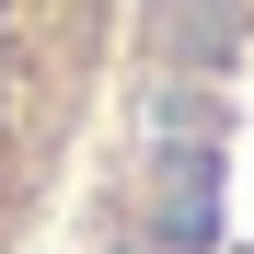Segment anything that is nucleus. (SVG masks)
<instances>
[{
	"label": "nucleus",
	"instance_id": "obj_1",
	"mask_svg": "<svg viewBox=\"0 0 254 254\" xmlns=\"http://www.w3.org/2000/svg\"><path fill=\"white\" fill-rule=\"evenodd\" d=\"M127 0H0V254H47Z\"/></svg>",
	"mask_w": 254,
	"mask_h": 254
}]
</instances>
